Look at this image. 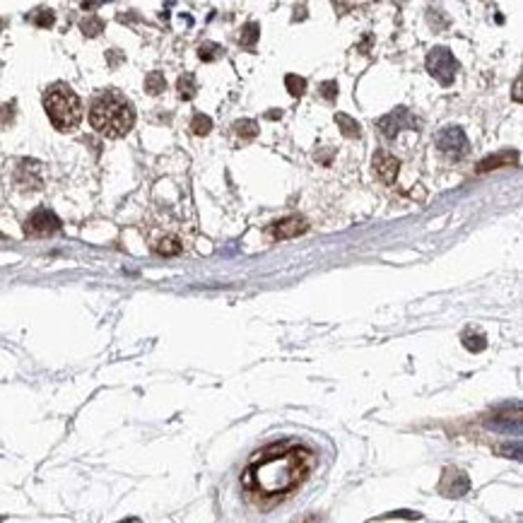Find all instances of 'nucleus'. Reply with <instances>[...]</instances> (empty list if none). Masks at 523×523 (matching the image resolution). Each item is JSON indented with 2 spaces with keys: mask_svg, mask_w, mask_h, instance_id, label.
I'll return each instance as SVG.
<instances>
[{
  "mask_svg": "<svg viewBox=\"0 0 523 523\" xmlns=\"http://www.w3.org/2000/svg\"><path fill=\"white\" fill-rule=\"evenodd\" d=\"M101 29H104V22H101L99 17H89L83 22V32L87 34V37H94V34H99Z\"/></svg>",
  "mask_w": 523,
  "mask_h": 523,
  "instance_id": "nucleus-21",
  "label": "nucleus"
},
{
  "mask_svg": "<svg viewBox=\"0 0 523 523\" xmlns=\"http://www.w3.org/2000/svg\"><path fill=\"white\" fill-rule=\"evenodd\" d=\"M379 130L384 133V138H388V140H393L395 135L400 133L403 128H413V130H418V119H415L413 114H410L405 106H398L395 111H391V114H386L384 119H379Z\"/></svg>",
  "mask_w": 523,
  "mask_h": 523,
  "instance_id": "nucleus-6",
  "label": "nucleus"
},
{
  "mask_svg": "<svg viewBox=\"0 0 523 523\" xmlns=\"http://www.w3.org/2000/svg\"><path fill=\"white\" fill-rule=\"evenodd\" d=\"M307 230H309L307 220H302V217H285V220L271 225V237L273 239H292V237L304 234Z\"/></svg>",
  "mask_w": 523,
  "mask_h": 523,
  "instance_id": "nucleus-9",
  "label": "nucleus"
},
{
  "mask_svg": "<svg viewBox=\"0 0 523 523\" xmlns=\"http://www.w3.org/2000/svg\"><path fill=\"white\" fill-rule=\"evenodd\" d=\"M196 89H198L196 78H193L191 73L181 75V78H179V94H181V99H193V96H196Z\"/></svg>",
  "mask_w": 523,
  "mask_h": 523,
  "instance_id": "nucleus-13",
  "label": "nucleus"
},
{
  "mask_svg": "<svg viewBox=\"0 0 523 523\" xmlns=\"http://www.w3.org/2000/svg\"><path fill=\"white\" fill-rule=\"evenodd\" d=\"M155 251L162 253V256H174V253L181 251V243H179V239L166 237V239H162V241L155 243Z\"/></svg>",
  "mask_w": 523,
  "mask_h": 523,
  "instance_id": "nucleus-14",
  "label": "nucleus"
},
{
  "mask_svg": "<svg viewBox=\"0 0 523 523\" xmlns=\"http://www.w3.org/2000/svg\"><path fill=\"white\" fill-rule=\"evenodd\" d=\"M514 164H519V152L504 150V152H497V155L487 157V160H482L480 164H477V174H485V171H492V169H501V166H514Z\"/></svg>",
  "mask_w": 523,
  "mask_h": 523,
  "instance_id": "nucleus-10",
  "label": "nucleus"
},
{
  "mask_svg": "<svg viewBox=\"0 0 523 523\" xmlns=\"http://www.w3.org/2000/svg\"><path fill=\"white\" fill-rule=\"evenodd\" d=\"M436 147H439L449 160H461V157H465L470 150L465 133L461 128H456V126H449V128L436 133Z\"/></svg>",
  "mask_w": 523,
  "mask_h": 523,
  "instance_id": "nucleus-5",
  "label": "nucleus"
},
{
  "mask_svg": "<svg viewBox=\"0 0 523 523\" xmlns=\"http://www.w3.org/2000/svg\"><path fill=\"white\" fill-rule=\"evenodd\" d=\"M234 130H237V135H241V138L253 140L258 135V123L256 121H237Z\"/></svg>",
  "mask_w": 523,
  "mask_h": 523,
  "instance_id": "nucleus-16",
  "label": "nucleus"
},
{
  "mask_svg": "<svg viewBox=\"0 0 523 523\" xmlns=\"http://www.w3.org/2000/svg\"><path fill=\"white\" fill-rule=\"evenodd\" d=\"M425 65H427L429 75L431 78H436L441 85H451L456 78V70H458V60L454 58V53H451L449 49L444 46H436L431 49L427 53V60H425Z\"/></svg>",
  "mask_w": 523,
  "mask_h": 523,
  "instance_id": "nucleus-4",
  "label": "nucleus"
},
{
  "mask_svg": "<svg viewBox=\"0 0 523 523\" xmlns=\"http://www.w3.org/2000/svg\"><path fill=\"white\" fill-rule=\"evenodd\" d=\"M130 523H138V521H130Z\"/></svg>",
  "mask_w": 523,
  "mask_h": 523,
  "instance_id": "nucleus-26",
  "label": "nucleus"
},
{
  "mask_svg": "<svg viewBox=\"0 0 523 523\" xmlns=\"http://www.w3.org/2000/svg\"><path fill=\"white\" fill-rule=\"evenodd\" d=\"M463 345L468 350H473V352H480V350H485V335H473V333H465L463 335Z\"/></svg>",
  "mask_w": 523,
  "mask_h": 523,
  "instance_id": "nucleus-20",
  "label": "nucleus"
},
{
  "mask_svg": "<svg viewBox=\"0 0 523 523\" xmlns=\"http://www.w3.org/2000/svg\"><path fill=\"white\" fill-rule=\"evenodd\" d=\"M374 169H377L379 179L384 181V184H393V181L398 179L400 162L395 160V157L391 155V152L379 150L377 155H374Z\"/></svg>",
  "mask_w": 523,
  "mask_h": 523,
  "instance_id": "nucleus-8",
  "label": "nucleus"
},
{
  "mask_svg": "<svg viewBox=\"0 0 523 523\" xmlns=\"http://www.w3.org/2000/svg\"><path fill=\"white\" fill-rule=\"evenodd\" d=\"M514 99L521 101V78L516 80V87H514Z\"/></svg>",
  "mask_w": 523,
  "mask_h": 523,
  "instance_id": "nucleus-25",
  "label": "nucleus"
},
{
  "mask_svg": "<svg viewBox=\"0 0 523 523\" xmlns=\"http://www.w3.org/2000/svg\"><path fill=\"white\" fill-rule=\"evenodd\" d=\"M258 37H261V27H258L256 22H248L246 27L241 29V34H239V44L246 49H253L258 42Z\"/></svg>",
  "mask_w": 523,
  "mask_h": 523,
  "instance_id": "nucleus-12",
  "label": "nucleus"
},
{
  "mask_svg": "<svg viewBox=\"0 0 523 523\" xmlns=\"http://www.w3.org/2000/svg\"><path fill=\"white\" fill-rule=\"evenodd\" d=\"M222 53H225V49H222L220 44H203V46L198 49V55H200L203 60H217Z\"/></svg>",
  "mask_w": 523,
  "mask_h": 523,
  "instance_id": "nucleus-19",
  "label": "nucleus"
},
{
  "mask_svg": "<svg viewBox=\"0 0 523 523\" xmlns=\"http://www.w3.org/2000/svg\"><path fill=\"white\" fill-rule=\"evenodd\" d=\"M164 87H166V83H164V75H162V73H150V75H147L145 89L150 94H160Z\"/></svg>",
  "mask_w": 523,
  "mask_h": 523,
  "instance_id": "nucleus-17",
  "label": "nucleus"
},
{
  "mask_svg": "<svg viewBox=\"0 0 523 523\" xmlns=\"http://www.w3.org/2000/svg\"><path fill=\"white\" fill-rule=\"evenodd\" d=\"M5 111H0V119H3V123H8V121H12V114H15V101L12 104H8V106H3Z\"/></svg>",
  "mask_w": 523,
  "mask_h": 523,
  "instance_id": "nucleus-24",
  "label": "nucleus"
},
{
  "mask_svg": "<svg viewBox=\"0 0 523 523\" xmlns=\"http://www.w3.org/2000/svg\"><path fill=\"white\" fill-rule=\"evenodd\" d=\"M335 123H338L340 133L345 138H359V123L348 114H335Z\"/></svg>",
  "mask_w": 523,
  "mask_h": 523,
  "instance_id": "nucleus-11",
  "label": "nucleus"
},
{
  "mask_svg": "<svg viewBox=\"0 0 523 523\" xmlns=\"http://www.w3.org/2000/svg\"><path fill=\"white\" fill-rule=\"evenodd\" d=\"M60 230V220L49 210V207H39L29 215V220L24 222V232L29 237H49L53 232Z\"/></svg>",
  "mask_w": 523,
  "mask_h": 523,
  "instance_id": "nucleus-7",
  "label": "nucleus"
},
{
  "mask_svg": "<svg viewBox=\"0 0 523 523\" xmlns=\"http://www.w3.org/2000/svg\"><path fill=\"white\" fill-rule=\"evenodd\" d=\"M314 465V456L307 449H289L285 454L268 456L248 468L246 485L268 497L292 492Z\"/></svg>",
  "mask_w": 523,
  "mask_h": 523,
  "instance_id": "nucleus-1",
  "label": "nucleus"
},
{
  "mask_svg": "<svg viewBox=\"0 0 523 523\" xmlns=\"http://www.w3.org/2000/svg\"><path fill=\"white\" fill-rule=\"evenodd\" d=\"M34 22H37L39 27H51V24H53V12H51V10H39Z\"/></svg>",
  "mask_w": 523,
  "mask_h": 523,
  "instance_id": "nucleus-22",
  "label": "nucleus"
},
{
  "mask_svg": "<svg viewBox=\"0 0 523 523\" xmlns=\"http://www.w3.org/2000/svg\"><path fill=\"white\" fill-rule=\"evenodd\" d=\"M191 128H193V133H196V135H207V133H210V128H212L210 116L196 114V116H193V121H191Z\"/></svg>",
  "mask_w": 523,
  "mask_h": 523,
  "instance_id": "nucleus-15",
  "label": "nucleus"
},
{
  "mask_svg": "<svg viewBox=\"0 0 523 523\" xmlns=\"http://www.w3.org/2000/svg\"><path fill=\"white\" fill-rule=\"evenodd\" d=\"M321 94H323V99H328V101H333L335 96H338V83H323L321 85Z\"/></svg>",
  "mask_w": 523,
  "mask_h": 523,
  "instance_id": "nucleus-23",
  "label": "nucleus"
},
{
  "mask_svg": "<svg viewBox=\"0 0 523 523\" xmlns=\"http://www.w3.org/2000/svg\"><path fill=\"white\" fill-rule=\"evenodd\" d=\"M44 106L51 123L63 133L75 130L83 121V101L68 85H53L44 96Z\"/></svg>",
  "mask_w": 523,
  "mask_h": 523,
  "instance_id": "nucleus-3",
  "label": "nucleus"
},
{
  "mask_svg": "<svg viewBox=\"0 0 523 523\" xmlns=\"http://www.w3.org/2000/svg\"><path fill=\"white\" fill-rule=\"evenodd\" d=\"M89 121H92V128L96 133L106 135V138H123L133 128L135 111L123 94L106 89L92 101Z\"/></svg>",
  "mask_w": 523,
  "mask_h": 523,
  "instance_id": "nucleus-2",
  "label": "nucleus"
},
{
  "mask_svg": "<svg viewBox=\"0 0 523 523\" xmlns=\"http://www.w3.org/2000/svg\"><path fill=\"white\" fill-rule=\"evenodd\" d=\"M285 85H287V89H289V94H292V96H302L304 89H307V80L299 78V75H287Z\"/></svg>",
  "mask_w": 523,
  "mask_h": 523,
  "instance_id": "nucleus-18",
  "label": "nucleus"
}]
</instances>
